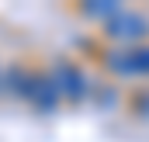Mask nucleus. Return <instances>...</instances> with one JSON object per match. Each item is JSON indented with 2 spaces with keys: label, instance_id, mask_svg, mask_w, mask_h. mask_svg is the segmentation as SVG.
Listing matches in <instances>:
<instances>
[{
  "label": "nucleus",
  "instance_id": "f03ea898",
  "mask_svg": "<svg viewBox=\"0 0 149 142\" xmlns=\"http://www.w3.org/2000/svg\"><path fill=\"white\" fill-rule=\"evenodd\" d=\"M52 80H56V87H59L63 94H70V97H83V90H87V87H83V76H80L70 63H59Z\"/></svg>",
  "mask_w": 149,
  "mask_h": 142
},
{
  "label": "nucleus",
  "instance_id": "7ed1b4c3",
  "mask_svg": "<svg viewBox=\"0 0 149 142\" xmlns=\"http://www.w3.org/2000/svg\"><path fill=\"white\" fill-rule=\"evenodd\" d=\"M108 31L118 38H139V35H146V21L135 17V14H118V17H111Z\"/></svg>",
  "mask_w": 149,
  "mask_h": 142
},
{
  "label": "nucleus",
  "instance_id": "f257e3e1",
  "mask_svg": "<svg viewBox=\"0 0 149 142\" xmlns=\"http://www.w3.org/2000/svg\"><path fill=\"white\" fill-rule=\"evenodd\" d=\"M111 70L121 73H149V49H132V52H114Z\"/></svg>",
  "mask_w": 149,
  "mask_h": 142
}]
</instances>
